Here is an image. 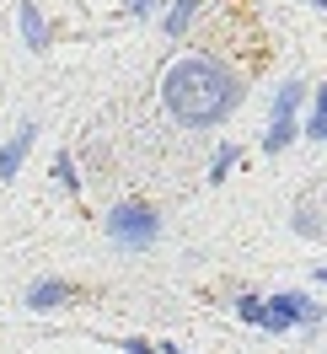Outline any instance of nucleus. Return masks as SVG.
Here are the masks:
<instances>
[{
	"label": "nucleus",
	"mask_w": 327,
	"mask_h": 354,
	"mask_svg": "<svg viewBox=\"0 0 327 354\" xmlns=\"http://www.w3.org/2000/svg\"><path fill=\"white\" fill-rule=\"evenodd\" d=\"M161 108L183 129H215L241 108V75L220 54H183L161 75Z\"/></svg>",
	"instance_id": "nucleus-1"
},
{
	"label": "nucleus",
	"mask_w": 327,
	"mask_h": 354,
	"mask_svg": "<svg viewBox=\"0 0 327 354\" xmlns=\"http://www.w3.org/2000/svg\"><path fill=\"white\" fill-rule=\"evenodd\" d=\"M102 231H108V242L124 247V252H151V247L161 242V215H156L151 204H140V199H124V204L108 209Z\"/></svg>",
	"instance_id": "nucleus-2"
},
{
	"label": "nucleus",
	"mask_w": 327,
	"mask_h": 354,
	"mask_svg": "<svg viewBox=\"0 0 327 354\" xmlns=\"http://www.w3.org/2000/svg\"><path fill=\"white\" fill-rule=\"evenodd\" d=\"M322 322V306L301 295V290H279V295H268V306H263V333H290V328H317Z\"/></svg>",
	"instance_id": "nucleus-3"
},
{
	"label": "nucleus",
	"mask_w": 327,
	"mask_h": 354,
	"mask_svg": "<svg viewBox=\"0 0 327 354\" xmlns=\"http://www.w3.org/2000/svg\"><path fill=\"white\" fill-rule=\"evenodd\" d=\"M32 140H38V124H17V134L0 145V183H11V177L22 172L27 151H32Z\"/></svg>",
	"instance_id": "nucleus-4"
},
{
	"label": "nucleus",
	"mask_w": 327,
	"mask_h": 354,
	"mask_svg": "<svg viewBox=\"0 0 327 354\" xmlns=\"http://www.w3.org/2000/svg\"><path fill=\"white\" fill-rule=\"evenodd\" d=\"M17 22H22V44L32 48V54H44L48 38H54V32H48V22H44V11H38L32 0H22V6H17Z\"/></svg>",
	"instance_id": "nucleus-5"
},
{
	"label": "nucleus",
	"mask_w": 327,
	"mask_h": 354,
	"mask_svg": "<svg viewBox=\"0 0 327 354\" xmlns=\"http://www.w3.org/2000/svg\"><path fill=\"white\" fill-rule=\"evenodd\" d=\"M306 81L301 75H290V81H279V91H274V102H268V118H301V102H306Z\"/></svg>",
	"instance_id": "nucleus-6"
},
{
	"label": "nucleus",
	"mask_w": 327,
	"mask_h": 354,
	"mask_svg": "<svg viewBox=\"0 0 327 354\" xmlns=\"http://www.w3.org/2000/svg\"><path fill=\"white\" fill-rule=\"evenodd\" d=\"M70 295H75L70 279H38V285L27 290V306H32V311H54V306H65Z\"/></svg>",
	"instance_id": "nucleus-7"
},
{
	"label": "nucleus",
	"mask_w": 327,
	"mask_h": 354,
	"mask_svg": "<svg viewBox=\"0 0 327 354\" xmlns=\"http://www.w3.org/2000/svg\"><path fill=\"white\" fill-rule=\"evenodd\" d=\"M194 11H198V0H172L167 17H161V32H167V38H183L188 22H194Z\"/></svg>",
	"instance_id": "nucleus-8"
},
{
	"label": "nucleus",
	"mask_w": 327,
	"mask_h": 354,
	"mask_svg": "<svg viewBox=\"0 0 327 354\" xmlns=\"http://www.w3.org/2000/svg\"><path fill=\"white\" fill-rule=\"evenodd\" d=\"M306 140H327V81L311 91V118H306Z\"/></svg>",
	"instance_id": "nucleus-9"
},
{
	"label": "nucleus",
	"mask_w": 327,
	"mask_h": 354,
	"mask_svg": "<svg viewBox=\"0 0 327 354\" xmlns=\"http://www.w3.org/2000/svg\"><path fill=\"white\" fill-rule=\"evenodd\" d=\"M54 177H59L65 194H81V172H75V156L70 151H54Z\"/></svg>",
	"instance_id": "nucleus-10"
},
{
	"label": "nucleus",
	"mask_w": 327,
	"mask_h": 354,
	"mask_svg": "<svg viewBox=\"0 0 327 354\" xmlns=\"http://www.w3.org/2000/svg\"><path fill=\"white\" fill-rule=\"evenodd\" d=\"M236 161H241V145H231V140H225V145L215 151V161H209V183H225V172H231Z\"/></svg>",
	"instance_id": "nucleus-11"
},
{
	"label": "nucleus",
	"mask_w": 327,
	"mask_h": 354,
	"mask_svg": "<svg viewBox=\"0 0 327 354\" xmlns=\"http://www.w3.org/2000/svg\"><path fill=\"white\" fill-rule=\"evenodd\" d=\"M263 306H268L263 295H236V317H241V322H252V328L263 322Z\"/></svg>",
	"instance_id": "nucleus-12"
},
{
	"label": "nucleus",
	"mask_w": 327,
	"mask_h": 354,
	"mask_svg": "<svg viewBox=\"0 0 327 354\" xmlns=\"http://www.w3.org/2000/svg\"><path fill=\"white\" fill-rule=\"evenodd\" d=\"M124 17H140V22H145V17H156V0H124Z\"/></svg>",
	"instance_id": "nucleus-13"
},
{
	"label": "nucleus",
	"mask_w": 327,
	"mask_h": 354,
	"mask_svg": "<svg viewBox=\"0 0 327 354\" xmlns=\"http://www.w3.org/2000/svg\"><path fill=\"white\" fill-rule=\"evenodd\" d=\"M124 354H156L151 344H140V338H124Z\"/></svg>",
	"instance_id": "nucleus-14"
},
{
	"label": "nucleus",
	"mask_w": 327,
	"mask_h": 354,
	"mask_svg": "<svg viewBox=\"0 0 327 354\" xmlns=\"http://www.w3.org/2000/svg\"><path fill=\"white\" fill-rule=\"evenodd\" d=\"M311 279H317V285H327V268H311Z\"/></svg>",
	"instance_id": "nucleus-15"
},
{
	"label": "nucleus",
	"mask_w": 327,
	"mask_h": 354,
	"mask_svg": "<svg viewBox=\"0 0 327 354\" xmlns=\"http://www.w3.org/2000/svg\"><path fill=\"white\" fill-rule=\"evenodd\" d=\"M311 6H317V11H327V0H311Z\"/></svg>",
	"instance_id": "nucleus-16"
}]
</instances>
